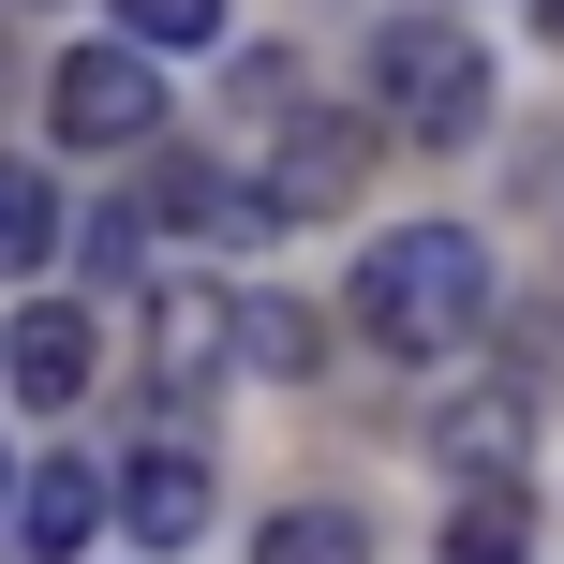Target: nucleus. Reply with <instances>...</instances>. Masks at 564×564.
<instances>
[{"label": "nucleus", "mask_w": 564, "mask_h": 564, "mask_svg": "<svg viewBox=\"0 0 564 564\" xmlns=\"http://www.w3.org/2000/svg\"><path fill=\"white\" fill-rule=\"evenodd\" d=\"M357 341H387V357H446V341H476V312H490V253H476V224H387L357 253Z\"/></svg>", "instance_id": "obj_1"}, {"label": "nucleus", "mask_w": 564, "mask_h": 564, "mask_svg": "<svg viewBox=\"0 0 564 564\" xmlns=\"http://www.w3.org/2000/svg\"><path fill=\"white\" fill-rule=\"evenodd\" d=\"M341 194H357V134H341V119H282V149H268V208H282V224H312V208H341Z\"/></svg>", "instance_id": "obj_6"}, {"label": "nucleus", "mask_w": 564, "mask_h": 564, "mask_svg": "<svg viewBox=\"0 0 564 564\" xmlns=\"http://www.w3.org/2000/svg\"><path fill=\"white\" fill-rule=\"evenodd\" d=\"M357 75H371V105H387V134H416V149H460L490 119V45L460 15H387L357 45Z\"/></svg>", "instance_id": "obj_2"}, {"label": "nucleus", "mask_w": 564, "mask_h": 564, "mask_svg": "<svg viewBox=\"0 0 564 564\" xmlns=\"http://www.w3.org/2000/svg\"><path fill=\"white\" fill-rule=\"evenodd\" d=\"M535 30H550V45H564V0H535Z\"/></svg>", "instance_id": "obj_15"}, {"label": "nucleus", "mask_w": 564, "mask_h": 564, "mask_svg": "<svg viewBox=\"0 0 564 564\" xmlns=\"http://www.w3.org/2000/svg\"><path fill=\"white\" fill-rule=\"evenodd\" d=\"M520 550H535V506H520L506 476H476V490L446 506V564H520Z\"/></svg>", "instance_id": "obj_8"}, {"label": "nucleus", "mask_w": 564, "mask_h": 564, "mask_svg": "<svg viewBox=\"0 0 564 564\" xmlns=\"http://www.w3.org/2000/svg\"><path fill=\"white\" fill-rule=\"evenodd\" d=\"M253 564H371V535H357V506H282L253 535Z\"/></svg>", "instance_id": "obj_9"}, {"label": "nucleus", "mask_w": 564, "mask_h": 564, "mask_svg": "<svg viewBox=\"0 0 564 564\" xmlns=\"http://www.w3.org/2000/svg\"><path fill=\"white\" fill-rule=\"evenodd\" d=\"M119 30H134V45H208V30H224V0H119Z\"/></svg>", "instance_id": "obj_14"}, {"label": "nucleus", "mask_w": 564, "mask_h": 564, "mask_svg": "<svg viewBox=\"0 0 564 564\" xmlns=\"http://www.w3.org/2000/svg\"><path fill=\"white\" fill-rule=\"evenodd\" d=\"M431 446H446V460H476V476H506V460H520V387L446 401V416H431Z\"/></svg>", "instance_id": "obj_10"}, {"label": "nucleus", "mask_w": 564, "mask_h": 564, "mask_svg": "<svg viewBox=\"0 0 564 564\" xmlns=\"http://www.w3.org/2000/svg\"><path fill=\"white\" fill-rule=\"evenodd\" d=\"M238 357H253V371H312V312L297 297H253V312H238Z\"/></svg>", "instance_id": "obj_12"}, {"label": "nucleus", "mask_w": 564, "mask_h": 564, "mask_svg": "<svg viewBox=\"0 0 564 564\" xmlns=\"http://www.w3.org/2000/svg\"><path fill=\"white\" fill-rule=\"evenodd\" d=\"M149 327H164V341H149V357H164V387H208V371H224V312H208V297H164Z\"/></svg>", "instance_id": "obj_11"}, {"label": "nucleus", "mask_w": 564, "mask_h": 564, "mask_svg": "<svg viewBox=\"0 0 564 564\" xmlns=\"http://www.w3.org/2000/svg\"><path fill=\"white\" fill-rule=\"evenodd\" d=\"M105 506H119V476H89V460H30V490H15V550H30V564H75L89 535H105Z\"/></svg>", "instance_id": "obj_5"}, {"label": "nucleus", "mask_w": 564, "mask_h": 564, "mask_svg": "<svg viewBox=\"0 0 564 564\" xmlns=\"http://www.w3.org/2000/svg\"><path fill=\"white\" fill-rule=\"evenodd\" d=\"M149 59L164 45H134V30H119V45H75L45 75V134H75V149H134L149 119H164V75H149Z\"/></svg>", "instance_id": "obj_3"}, {"label": "nucleus", "mask_w": 564, "mask_h": 564, "mask_svg": "<svg viewBox=\"0 0 564 564\" xmlns=\"http://www.w3.org/2000/svg\"><path fill=\"white\" fill-rule=\"evenodd\" d=\"M0 253H15V268L59 253V194H45V178H0Z\"/></svg>", "instance_id": "obj_13"}, {"label": "nucleus", "mask_w": 564, "mask_h": 564, "mask_svg": "<svg viewBox=\"0 0 564 564\" xmlns=\"http://www.w3.org/2000/svg\"><path fill=\"white\" fill-rule=\"evenodd\" d=\"M89 357H105V341H89L75 297H30L15 312V401H30V416H59V401L89 387Z\"/></svg>", "instance_id": "obj_7"}, {"label": "nucleus", "mask_w": 564, "mask_h": 564, "mask_svg": "<svg viewBox=\"0 0 564 564\" xmlns=\"http://www.w3.org/2000/svg\"><path fill=\"white\" fill-rule=\"evenodd\" d=\"M119 535L134 550H194L208 535V460L194 446H134L119 460Z\"/></svg>", "instance_id": "obj_4"}]
</instances>
